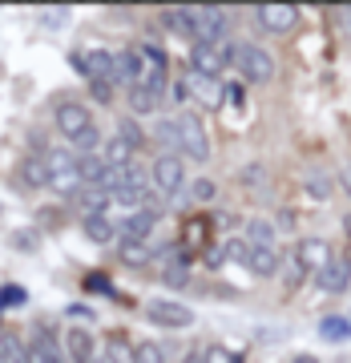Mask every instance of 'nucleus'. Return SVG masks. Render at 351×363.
<instances>
[{"instance_id": "f257e3e1", "label": "nucleus", "mask_w": 351, "mask_h": 363, "mask_svg": "<svg viewBox=\"0 0 351 363\" xmlns=\"http://www.w3.org/2000/svg\"><path fill=\"white\" fill-rule=\"evenodd\" d=\"M150 194H154L150 190V174L142 166H126V169H113L109 174V202L121 206L126 214L150 206Z\"/></svg>"}, {"instance_id": "f03ea898", "label": "nucleus", "mask_w": 351, "mask_h": 363, "mask_svg": "<svg viewBox=\"0 0 351 363\" xmlns=\"http://www.w3.org/2000/svg\"><path fill=\"white\" fill-rule=\"evenodd\" d=\"M327 259H331V247H327L323 238H299L295 250H291V259H286V267H283L286 286H299L307 279H315Z\"/></svg>"}, {"instance_id": "7ed1b4c3", "label": "nucleus", "mask_w": 351, "mask_h": 363, "mask_svg": "<svg viewBox=\"0 0 351 363\" xmlns=\"http://www.w3.org/2000/svg\"><path fill=\"white\" fill-rule=\"evenodd\" d=\"M234 69H238V77L243 85H267L274 77V57L262 49L259 40H234Z\"/></svg>"}, {"instance_id": "20e7f679", "label": "nucleus", "mask_w": 351, "mask_h": 363, "mask_svg": "<svg viewBox=\"0 0 351 363\" xmlns=\"http://www.w3.org/2000/svg\"><path fill=\"white\" fill-rule=\"evenodd\" d=\"M69 65L77 69L89 85H109V89H113V85H121V81H117L113 52L101 49V45H97V49H93V45H89V49H73V52H69Z\"/></svg>"}, {"instance_id": "39448f33", "label": "nucleus", "mask_w": 351, "mask_h": 363, "mask_svg": "<svg viewBox=\"0 0 351 363\" xmlns=\"http://www.w3.org/2000/svg\"><path fill=\"white\" fill-rule=\"evenodd\" d=\"M138 52V77L133 85H142V89H154V93H166V77H169V61H166V49L154 45V40H138L133 45ZM130 89V85H126Z\"/></svg>"}, {"instance_id": "423d86ee", "label": "nucleus", "mask_w": 351, "mask_h": 363, "mask_svg": "<svg viewBox=\"0 0 351 363\" xmlns=\"http://www.w3.org/2000/svg\"><path fill=\"white\" fill-rule=\"evenodd\" d=\"M174 154L190 157V162H210V138L198 113H178L174 117Z\"/></svg>"}, {"instance_id": "0eeeda50", "label": "nucleus", "mask_w": 351, "mask_h": 363, "mask_svg": "<svg viewBox=\"0 0 351 363\" xmlns=\"http://www.w3.org/2000/svg\"><path fill=\"white\" fill-rule=\"evenodd\" d=\"M145 174H150V190L162 198H178L186 190V162L178 154H157Z\"/></svg>"}, {"instance_id": "6e6552de", "label": "nucleus", "mask_w": 351, "mask_h": 363, "mask_svg": "<svg viewBox=\"0 0 351 363\" xmlns=\"http://www.w3.org/2000/svg\"><path fill=\"white\" fill-rule=\"evenodd\" d=\"M52 125H57V133L65 138V145H73L81 133H89L97 121H93V109L85 101H61L57 109H52Z\"/></svg>"}, {"instance_id": "1a4fd4ad", "label": "nucleus", "mask_w": 351, "mask_h": 363, "mask_svg": "<svg viewBox=\"0 0 351 363\" xmlns=\"http://www.w3.org/2000/svg\"><path fill=\"white\" fill-rule=\"evenodd\" d=\"M234 61V40H222V45H214V49H206V45H190V73H198V77H222V69Z\"/></svg>"}, {"instance_id": "9d476101", "label": "nucleus", "mask_w": 351, "mask_h": 363, "mask_svg": "<svg viewBox=\"0 0 351 363\" xmlns=\"http://www.w3.org/2000/svg\"><path fill=\"white\" fill-rule=\"evenodd\" d=\"M40 162H45V174H49L52 190L69 194V190L77 186V154H73V150H65V145H61V150H45Z\"/></svg>"}, {"instance_id": "9b49d317", "label": "nucleus", "mask_w": 351, "mask_h": 363, "mask_svg": "<svg viewBox=\"0 0 351 363\" xmlns=\"http://www.w3.org/2000/svg\"><path fill=\"white\" fill-rule=\"evenodd\" d=\"M222 40H226V9H218V4H198L194 9V40L190 45L214 49Z\"/></svg>"}, {"instance_id": "f8f14e48", "label": "nucleus", "mask_w": 351, "mask_h": 363, "mask_svg": "<svg viewBox=\"0 0 351 363\" xmlns=\"http://www.w3.org/2000/svg\"><path fill=\"white\" fill-rule=\"evenodd\" d=\"M145 319L157 327H169V331H182V327H194V311L178 303V298H150L145 303Z\"/></svg>"}, {"instance_id": "ddd939ff", "label": "nucleus", "mask_w": 351, "mask_h": 363, "mask_svg": "<svg viewBox=\"0 0 351 363\" xmlns=\"http://www.w3.org/2000/svg\"><path fill=\"white\" fill-rule=\"evenodd\" d=\"M157 214L154 206H142V210H130L126 218L117 222V242H150V234L157 230Z\"/></svg>"}, {"instance_id": "4468645a", "label": "nucleus", "mask_w": 351, "mask_h": 363, "mask_svg": "<svg viewBox=\"0 0 351 363\" xmlns=\"http://www.w3.org/2000/svg\"><path fill=\"white\" fill-rule=\"evenodd\" d=\"M351 283V259H343V255H331V259L319 267V274H315V286L323 291V295H343Z\"/></svg>"}, {"instance_id": "2eb2a0df", "label": "nucleus", "mask_w": 351, "mask_h": 363, "mask_svg": "<svg viewBox=\"0 0 351 363\" xmlns=\"http://www.w3.org/2000/svg\"><path fill=\"white\" fill-rule=\"evenodd\" d=\"M61 351H65L69 363H93V359H97V339H93L89 327H65V335H61Z\"/></svg>"}, {"instance_id": "dca6fc26", "label": "nucleus", "mask_w": 351, "mask_h": 363, "mask_svg": "<svg viewBox=\"0 0 351 363\" xmlns=\"http://www.w3.org/2000/svg\"><path fill=\"white\" fill-rule=\"evenodd\" d=\"M255 21L267 33H291V28L299 25V9L295 4H259L255 9Z\"/></svg>"}, {"instance_id": "f3484780", "label": "nucleus", "mask_w": 351, "mask_h": 363, "mask_svg": "<svg viewBox=\"0 0 351 363\" xmlns=\"http://www.w3.org/2000/svg\"><path fill=\"white\" fill-rule=\"evenodd\" d=\"M65 202H73V206L81 210V218L85 214H109V190H97V186H73L65 194Z\"/></svg>"}, {"instance_id": "a211bd4d", "label": "nucleus", "mask_w": 351, "mask_h": 363, "mask_svg": "<svg viewBox=\"0 0 351 363\" xmlns=\"http://www.w3.org/2000/svg\"><path fill=\"white\" fill-rule=\"evenodd\" d=\"M247 271H255L259 279H271V274L283 271V250L279 247H247Z\"/></svg>"}, {"instance_id": "6ab92c4d", "label": "nucleus", "mask_w": 351, "mask_h": 363, "mask_svg": "<svg viewBox=\"0 0 351 363\" xmlns=\"http://www.w3.org/2000/svg\"><path fill=\"white\" fill-rule=\"evenodd\" d=\"M182 81H186V93H190L198 105H206V109H222V81L198 77V73H186Z\"/></svg>"}, {"instance_id": "aec40b11", "label": "nucleus", "mask_w": 351, "mask_h": 363, "mask_svg": "<svg viewBox=\"0 0 351 363\" xmlns=\"http://www.w3.org/2000/svg\"><path fill=\"white\" fill-rule=\"evenodd\" d=\"M162 25H166V33H174V37L194 40V9L169 4V9H162Z\"/></svg>"}, {"instance_id": "412c9836", "label": "nucleus", "mask_w": 351, "mask_h": 363, "mask_svg": "<svg viewBox=\"0 0 351 363\" xmlns=\"http://www.w3.org/2000/svg\"><path fill=\"white\" fill-rule=\"evenodd\" d=\"M81 230H85L89 242L105 247V242H113L117 238V222L109 218V214H85V218H81Z\"/></svg>"}, {"instance_id": "4be33fe9", "label": "nucleus", "mask_w": 351, "mask_h": 363, "mask_svg": "<svg viewBox=\"0 0 351 363\" xmlns=\"http://www.w3.org/2000/svg\"><path fill=\"white\" fill-rule=\"evenodd\" d=\"M243 242L247 247H279V226L267 218H250L247 230H243Z\"/></svg>"}, {"instance_id": "5701e85b", "label": "nucleus", "mask_w": 351, "mask_h": 363, "mask_svg": "<svg viewBox=\"0 0 351 363\" xmlns=\"http://www.w3.org/2000/svg\"><path fill=\"white\" fill-rule=\"evenodd\" d=\"M303 190H307V198H315V202H327V198L335 194V174H331V169H311L307 182H303Z\"/></svg>"}, {"instance_id": "b1692460", "label": "nucleus", "mask_w": 351, "mask_h": 363, "mask_svg": "<svg viewBox=\"0 0 351 363\" xmlns=\"http://www.w3.org/2000/svg\"><path fill=\"white\" fill-rule=\"evenodd\" d=\"M126 97H130L133 113H157V109H162V101H166V93L142 89V85H130V89H126Z\"/></svg>"}, {"instance_id": "393cba45", "label": "nucleus", "mask_w": 351, "mask_h": 363, "mask_svg": "<svg viewBox=\"0 0 351 363\" xmlns=\"http://www.w3.org/2000/svg\"><path fill=\"white\" fill-rule=\"evenodd\" d=\"M21 186H25V190H45V186H49V174H45L40 154H28L25 162H21Z\"/></svg>"}, {"instance_id": "a878e982", "label": "nucleus", "mask_w": 351, "mask_h": 363, "mask_svg": "<svg viewBox=\"0 0 351 363\" xmlns=\"http://www.w3.org/2000/svg\"><path fill=\"white\" fill-rule=\"evenodd\" d=\"M117 259L126 267H145V262H154V247L150 242H117Z\"/></svg>"}, {"instance_id": "bb28decb", "label": "nucleus", "mask_w": 351, "mask_h": 363, "mask_svg": "<svg viewBox=\"0 0 351 363\" xmlns=\"http://www.w3.org/2000/svg\"><path fill=\"white\" fill-rule=\"evenodd\" d=\"M105 363H138L133 359V343L126 335H109L105 339V355H101Z\"/></svg>"}, {"instance_id": "cd10ccee", "label": "nucleus", "mask_w": 351, "mask_h": 363, "mask_svg": "<svg viewBox=\"0 0 351 363\" xmlns=\"http://www.w3.org/2000/svg\"><path fill=\"white\" fill-rule=\"evenodd\" d=\"M319 335L335 339V343H339V339H351V319H347V315H327L323 323H319Z\"/></svg>"}, {"instance_id": "c85d7f7f", "label": "nucleus", "mask_w": 351, "mask_h": 363, "mask_svg": "<svg viewBox=\"0 0 351 363\" xmlns=\"http://www.w3.org/2000/svg\"><path fill=\"white\" fill-rule=\"evenodd\" d=\"M37 247H40V230H37V226H21V230H13V250L33 255Z\"/></svg>"}, {"instance_id": "c756f323", "label": "nucleus", "mask_w": 351, "mask_h": 363, "mask_svg": "<svg viewBox=\"0 0 351 363\" xmlns=\"http://www.w3.org/2000/svg\"><path fill=\"white\" fill-rule=\"evenodd\" d=\"M186 194H190V202H214L218 186H214V178H194L186 182Z\"/></svg>"}, {"instance_id": "7c9ffc66", "label": "nucleus", "mask_w": 351, "mask_h": 363, "mask_svg": "<svg viewBox=\"0 0 351 363\" xmlns=\"http://www.w3.org/2000/svg\"><path fill=\"white\" fill-rule=\"evenodd\" d=\"M133 359L138 363H169L162 343H133Z\"/></svg>"}, {"instance_id": "2f4dec72", "label": "nucleus", "mask_w": 351, "mask_h": 363, "mask_svg": "<svg viewBox=\"0 0 351 363\" xmlns=\"http://www.w3.org/2000/svg\"><path fill=\"white\" fill-rule=\"evenodd\" d=\"M222 105L243 109V105H247V85H243V81H226V85H222Z\"/></svg>"}, {"instance_id": "473e14b6", "label": "nucleus", "mask_w": 351, "mask_h": 363, "mask_svg": "<svg viewBox=\"0 0 351 363\" xmlns=\"http://www.w3.org/2000/svg\"><path fill=\"white\" fill-rule=\"evenodd\" d=\"M81 286H85L89 295H117V291H113V283H109V274H97V271H93V274H85V283H81Z\"/></svg>"}, {"instance_id": "72a5a7b5", "label": "nucleus", "mask_w": 351, "mask_h": 363, "mask_svg": "<svg viewBox=\"0 0 351 363\" xmlns=\"http://www.w3.org/2000/svg\"><path fill=\"white\" fill-rule=\"evenodd\" d=\"M117 133H121V138H126V142L133 145V150H142V145H145V133H142V125H138V121H130V117H126V121L117 125Z\"/></svg>"}, {"instance_id": "f704fd0d", "label": "nucleus", "mask_w": 351, "mask_h": 363, "mask_svg": "<svg viewBox=\"0 0 351 363\" xmlns=\"http://www.w3.org/2000/svg\"><path fill=\"white\" fill-rule=\"evenodd\" d=\"M234 355H238V351H226L222 343H214V347L202 351V363H234Z\"/></svg>"}, {"instance_id": "c9c22d12", "label": "nucleus", "mask_w": 351, "mask_h": 363, "mask_svg": "<svg viewBox=\"0 0 351 363\" xmlns=\"http://www.w3.org/2000/svg\"><path fill=\"white\" fill-rule=\"evenodd\" d=\"M40 25H49V28H61L69 21V9H40Z\"/></svg>"}, {"instance_id": "e433bc0d", "label": "nucleus", "mask_w": 351, "mask_h": 363, "mask_svg": "<svg viewBox=\"0 0 351 363\" xmlns=\"http://www.w3.org/2000/svg\"><path fill=\"white\" fill-rule=\"evenodd\" d=\"M335 186H339V190H343V194L351 198V157L343 162V166H339V174H335Z\"/></svg>"}, {"instance_id": "4c0bfd02", "label": "nucleus", "mask_w": 351, "mask_h": 363, "mask_svg": "<svg viewBox=\"0 0 351 363\" xmlns=\"http://www.w3.org/2000/svg\"><path fill=\"white\" fill-rule=\"evenodd\" d=\"M57 222H61V210H57V206L40 210V226H57Z\"/></svg>"}, {"instance_id": "58836bf2", "label": "nucleus", "mask_w": 351, "mask_h": 363, "mask_svg": "<svg viewBox=\"0 0 351 363\" xmlns=\"http://www.w3.org/2000/svg\"><path fill=\"white\" fill-rule=\"evenodd\" d=\"M65 315H69V319H93V311H89V307H81V303L65 307Z\"/></svg>"}, {"instance_id": "ea45409f", "label": "nucleus", "mask_w": 351, "mask_h": 363, "mask_svg": "<svg viewBox=\"0 0 351 363\" xmlns=\"http://www.w3.org/2000/svg\"><path fill=\"white\" fill-rule=\"evenodd\" d=\"M291 363H323L319 355H311V351H299V355H291Z\"/></svg>"}, {"instance_id": "a19ab883", "label": "nucleus", "mask_w": 351, "mask_h": 363, "mask_svg": "<svg viewBox=\"0 0 351 363\" xmlns=\"http://www.w3.org/2000/svg\"><path fill=\"white\" fill-rule=\"evenodd\" d=\"M182 363H202V351H186Z\"/></svg>"}, {"instance_id": "79ce46f5", "label": "nucleus", "mask_w": 351, "mask_h": 363, "mask_svg": "<svg viewBox=\"0 0 351 363\" xmlns=\"http://www.w3.org/2000/svg\"><path fill=\"white\" fill-rule=\"evenodd\" d=\"M339 16H343V21H347V28H351V4H347V9H339Z\"/></svg>"}, {"instance_id": "37998d69", "label": "nucleus", "mask_w": 351, "mask_h": 363, "mask_svg": "<svg viewBox=\"0 0 351 363\" xmlns=\"http://www.w3.org/2000/svg\"><path fill=\"white\" fill-rule=\"evenodd\" d=\"M0 214H4V202H0Z\"/></svg>"}]
</instances>
